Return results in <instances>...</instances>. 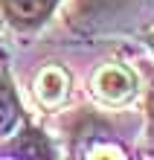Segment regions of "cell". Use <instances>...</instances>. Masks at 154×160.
Wrapping results in <instances>:
<instances>
[{
  "mask_svg": "<svg viewBox=\"0 0 154 160\" xmlns=\"http://www.w3.org/2000/svg\"><path fill=\"white\" fill-rule=\"evenodd\" d=\"M64 90H67V76H64V70L47 67V70L41 73V79H38V96H41L47 105H55V102L64 96Z\"/></svg>",
  "mask_w": 154,
  "mask_h": 160,
  "instance_id": "cell-3",
  "label": "cell"
},
{
  "mask_svg": "<svg viewBox=\"0 0 154 160\" xmlns=\"http://www.w3.org/2000/svg\"><path fill=\"white\" fill-rule=\"evenodd\" d=\"M96 93L102 99H108V102H122V99H128L134 93V76L125 67L108 64L96 76Z\"/></svg>",
  "mask_w": 154,
  "mask_h": 160,
  "instance_id": "cell-1",
  "label": "cell"
},
{
  "mask_svg": "<svg viewBox=\"0 0 154 160\" xmlns=\"http://www.w3.org/2000/svg\"><path fill=\"white\" fill-rule=\"evenodd\" d=\"M17 119V102H15V93L9 88L6 79H0V134L9 131Z\"/></svg>",
  "mask_w": 154,
  "mask_h": 160,
  "instance_id": "cell-4",
  "label": "cell"
},
{
  "mask_svg": "<svg viewBox=\"0 0 154 160\" xmlns=\"http://www.w3.org/2000/svg\"><path fill=\"white\" fill-rule=\"evenodd\" d=\"M50 9H52V0H3V12L15 23H23V26L44 21Z\"/></svg>",
  "mask_w": 154,
  "mask_h": 160,
  "instance_id": "cell-2",
  "label": "cell"
}]
</instances>
